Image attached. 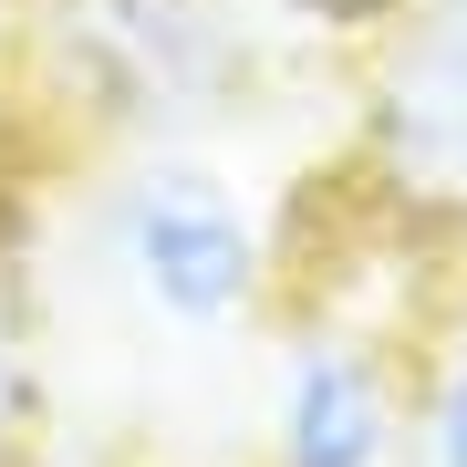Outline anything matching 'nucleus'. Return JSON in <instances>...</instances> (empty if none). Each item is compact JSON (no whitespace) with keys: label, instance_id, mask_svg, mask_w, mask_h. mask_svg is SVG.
<instances>
[{"label":"nucleus","instance_id":"obj_7","mask_svg":"<svg viewBox=\"0 0 467 467\" xmlns=\"http://www.w3.org/2000/svg\"><path fill=\"white\" fill-rule=\"evenodd\" d=\"M395 11H405V0H281V21H312V32H343L353 52H364V42H374V32H384Z\"/></svg>","mask_w":467,"mask_h":467},{"label":"nucleus","instance_id":"obj_2","mask_svg":"<svg viewBox=\"0 0 467 467\" xmlns=\"http://www.w3.org/2000/svg\"><path fill=\"white\" fill-rule=\"evenodd\" d=\"M84 239L104 281L167 333H229L270 301V229L208 146H115Z\"/></svg>","mask_w":467,"mask_h":467},{"label":"nucleus","instance_id":"obj_1","mask_svg":"<svg viewBox=\"0 0 467 467\" xmlns=\"http://www.w3.org/2000/svg\"><path fill=\"white\" fill-rule=\"evenodd\" d=\"M32 52L104 146H218L270 84L250 0H42Z\"/></svg>","mask_w":467,"mask_h":467},{"label":"nucleus","instance_id":"obj_6","mask_svg":"<svg viewBox=\"0 0 467 467\" xmlns=\"http://www.w3.org/2000/svg\"><path fill=\"white\" fill-rule=\"evenodd\" d=\"M416 457L426 467H467V353H447L416 384Z\"/></svg>","mask_w":467,"mask_h":467},{"label":"nucleus","instance_id":"obj_5","mask_svg":"<svg viewBox=\"0 0 467 467\" xmlns=\"http://www.w3.org/2000/svg\"><path fill=\"white\" fill-rule=\"evenodd\" d=\"M32 426H42V353H32V301L0 260V467L32 457Z\"/></svg>","mask_w":467,"mask_h":467},{"label":"nucleus","instance_id":"obj_4","mask_svg":"<svg viewBox=\"0 0 467 467\" xmlns=\"http://www.w3.org/2000/svg\"><path fill=\"white\" fill-rule=\"evenodd\" d=\"M416 436V384L364 322H301L270 374V467H395Z\"/></svg>","mask_w":467,"mask_h":467},{"label":"nucleus","instance_id":"obj_3","mask_svg":"<svg viewBox=\"0 0 467 467\" xmlns=\"http://www.w3.org/2000/svg\"><path fill=\"white\" fill-rule=\"evenodd\" d=\"M353 177L405 250H467V0H405L353 52Z\"/></svg>","mask_w":467,"mask_h":467}]
</instances>
